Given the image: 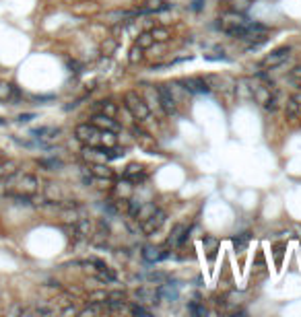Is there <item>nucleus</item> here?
Wrapping results in <instances>:
<instances>
[{"label":"nucleus","instance_id":"nucleus-1","mask_svg":"<svg viewBox=\"0 0 301 317\" xmlns=\"http://www.w3.org/2000/svg\"><path fill=\"white\" fill-rule=\"evenodd\" d=\"M40 192V179L33 173H23V171H15V183L9 196H35ZM7 196V198H9Z\"/></svg>","mask_w":301,"mask_h":317},{"label":"nucleus","instance_id":"nucleus-2","mask_svg":"<svg viewBox=\"0 0 301 317\" xmlns=\"http://www.w3.org/2000/svg\"><path fill=\"white\" fill-rule=\"evenodd\" d=\"M126 109L136 117V120H146L148 117V105L138 97V93H126Z\"/></svg>","mask_w":301,"mask_h":317},{"label":"nucleus","instance_id":"nucleus-3","mask_svg":"<svg viewBox=\"0 0 301 317\" xmlns=\"http://www.w3.org/2000/svg\"><path fill=\"white\" fill-rule=\"evenodd\" d=\"M250 23V19L248 17H244V13H237V11H229V13H225L223 17H221V23H219V27L225 31L229 29H233V27H239V25H248Z\"/></svg>","mask_w":301,"mask_h":317},{"label":"nucleus","instance_id":"nucleus-4","mask_svg":"<svg viewBox=\"0 0 301 317\" xmlns=\"http://www.w3.org/2000/svg\"><path fill=\"white\" fill-rule=\"evenodd\" d=\"M74 134H77L79 140H83L87 144H97V140H99V128H95L93 124H81V126H77Z\"/></svg>","mask_w":301,"mask_h":317},{"label":"nucleus","instance_id":"nucleus-5","mask_svg":"<svg viewBox=\"0 0 301 317\" xmlns=\"http://www.w3.org/2000/svg\"><path fill=\"white\" fill-rule=\"evenodd\" d=\"M289 54H291V48H289V46L279 48V50H275V52H270V54L262 60V66H264V68H277V66H281L283 62L289 58Z\"/></svg>","mask_w":301,"mask_h":317},{"label":"nucleus","instance_id":"nucleus-6","mask_svg":"<svg viewBox=\"0 0 301 317\" xmlns=\"http://www.w3.org/2000/svg\"><path fill=\"white\" fill-rule=\"evenodd\" d=\"M157 95H159V103H161V107H163V111L165 113H175V97L171 95V89L167 87V85H159L157 87Z\"/></svg>","mask_w":301,"mask_h":317},{"label":"nucleus","instance_id":"nucleus-7","mask_svg":"<svg viewBox=\"0 0 301 317\" xmlns=\"http://www.w3.org/2000/svg\"><path fill=\"white\" fill-rule=\"evenodd\" d=\"M29 134L40 140V146L48 148V142H46V140H54V138H58V136H60V128H54V126H42V128H33Z\"/></svg>","mask_w":301,"mask_h":317},{"label":"nucleus","instance_id":"nucleus-8","mask_svg":"<svg viewBox=\"0 0 301 317\" xmlns=\"http://www.w3.org/2000/svg\"><path fill=\"white\" fill-rule=\"evenodd\" d=\"M165 212L163 210H155L153 214H150L146 220H142V233H146V235H150V233H155V231H159L161 229V225L165 223Z\"/></svg>","mask_w":301,"mask_h":317},{"label":"nucleus","instance_id":"nucleus-9","mask_svg":"<svg viewBox=\"0 0 301 317\" xmlns=\"http://www.w3.org/2000/svg\"><path fill=\"white\" fill-rule=\"evenodd\" d=\"M91 124L99 130H109V132H118L120 130V124L111 117V115H105V113H95L91 117Z\"/></svg>","mask_w":301,"mask_h":317},{"label":"nucleus","instance_id":"nucleus-10","mask_svg":"<svg viewBox=\"0 0 301 317\" xmlns=\"http://www.w3.org/2000/svg\"><path fill=\"white\" fill-rule=\"evenodd\" d=\"M186 239H188V229L184 225H175L173 231H171V235L167 237V245L177 247V245H182Z\"/></svg>","mask_w":301,"mask_h":317},{"label":"nucleus","instance_id":"nucleus-11","mask_svg":"<svg viewBox=\"0 0 301 317\" xmlns=\"http://www.w3.org/2000/svg\"><path fill=\"white\" fill-rule=\"evenodd\" d=\"M142 258L146 260V262H150V264H155V262H163V260H167L169 258V253L167 251H163V249H157V247H144L142 249Z\"/></svg>","mask_w":301,"mask_h":317},{"label":"nucleus","instance_id":"nucleus-12","mask_svg":"<svg viewBox=\"0 0 301 317\" xmlns=\"http://www.w3.org/2000/svg\"><path fill=\"white\" fill-rule=\"evenodd\" d=\"M157 295H159V299H165V301H177L179 291H177L175 284H171V282H163L161 287L157 289Z\"/></svg>","mask_w":301,"mask_h":317},{"label":"nucleus","instance_id":"nucleus-13","mask_svg":"<svg viewBox=\"0 0 301 317\" xmlns=\"http://www.w3.org/2000/svg\"><path fill=\"white\" fill-rule=\"evenodd\" d=\"M184 89L188 93H208V85L202 78H186L184 81Z\"/></svg>","mask_w":301,"mask_h":317},{"label":"nucleus","instance_id":"nucleus-14","mask_svg":"<svg viewBox=\"0 0 301 317\" xmlns=\"http://www.w3.org/2000/svg\"><path fill=\"white\" fill-rule=\"evenodd\" d=\"M89 171H91L93 177H99V179H111L114 177V171L105 163H93Z\"/></svg>","mask_w":301,"mask_h":317},{"label":"nucleus","instance_id":"nucleus-15","mask_svg":"<svg viewBox=\"0 0 301 317\" xmlns=\"http://www.w3.org/2000/svg\"><path fill=\"white\" fill-rule=\"evenodd\" d=\"M140 175H142V165H136V163L128 165L126 171H124V177H126L128 181H138Z\"/></svg>","mask_w":301,"mask_h":317},{"label":"nucleus","instance_id":"nucleus-16","mask_svg":"<svg viewBox=\"0 0 301 317\" xmlns=\"http://www.w3.org/2000/svg\"><path fill=\"white\" fill-rule=\"evenodd\" d=\"M15 93H17V89H15L13 85H9V83H3V81H0V101H7V99H11Z\"/></svg>","mask_w":301,"mask_h":317},{"label":"nucleus","instance_id":"nucleus-17","mask_svg":"<svg viewBox=\"0 0 301 317\" xmlns=\"http://www.w3.org/2000/svg\"><path fill=\"white\" fill-rule=\"evenodd\" d=\"M153 44H155V39H153V35H150V31H144V33H140L138 39H136V46L142 48V50H148Z\"/></svg>","mask_w":301,"mask_h":317},{"label":"nucleus","instance_id":"nucleus-18","mask_svg":"<svg viewBox=\"0 0 301 317\" xmlns=\"http://www.w3.org/2000/svg\"><path fill=\"white\" fill-rule=\"evenodd\" d=\"M15 167H17L15 161H11V158H3V161H0V179L7 177V175L13 173V171H17Z\"/></svg>","mask_w":301,"mask_h":317},{"label":"nucleus","instance_id":"nucleus-19","mask_svg":"<svg viewBox=\"0 0 301 317\" xmlns=\"http://www.w3.org/2000/svg\"><path fill=\"white\" fill-rule=\"evenodd\" d=\"M250 233H242V235H237V237H233V247L237 249V251H244L246 247H248V241H250Z\"/></svg>","mask_w":301,"mask_h":317},{"label":"nucleus","instance_id":"nucleus-20","mask_svg":"<svg viewBox=\"0 0 301 317\" xmlns=\"http://www.w3.org/2000/svg\"><path fill=\"white\" fill-rule=\"evenodd\" d=\"M285 113H287V117H291V120H293V117L299 113V97H291V99L287 101Z\"/></svg>","mask_w":301,"mask_h":317},{"label":"nucleus","instance_id":"nucleus-21","mask_svg":"<svg viewBox=\"0 0 301 317\" xmlns=\"http://www.w3.org/2000/svg\"><path fill=\"white\" fill-rule=\"evenodd\" d=\"M250 3L252 0H229V9L237 13H246L250 9Z\"/></svg>","mask_w":301,"mask_h":317},{"label":"nucleus","instance_id":"nucleus-22","mask_svg":"<svg viewBox=\"0 0 301 317\" xmlns=\"http://www.w3.org/2000/svg\"><path fill=\"white\" fill-rule=\"evenodd\" d=\"M97 107L101 109V113H105V115H116V111H118V107H116V103L114 101H99L97 103Z\"/></svg>","mask_w":301,"mask_h":317},{"label":"nucleus","instance_id":"nucleus-23","mask_svg":"<svg viewBox=\"0 0 301 317\" xmlns=\"http://www.w3.org/2000/svg\"><path fill=\"white\" fill-rule=\"evenodd\" d=\"M150 35H153L155 42H167L169 39V31L163 29V27H155L153 31H150Z\"/></svg>","mask_w":301,"mask_h":317},{"label":"nucleus","instance_id":"nucleus-24","mask_svg":"<svg viewBox=\"0 0 301 317\" xmlns=\"http://www.w3.org/2000/svg\"><path fill=\"white\" fill-rule=\"evenodd\" d=\"M37 163L46 169H60L62 167V161H60V158H40Z\"/></svg>","mask_w":301,"mask_h":317},{"label":"nucleus","instance_id":"nucleus-25","mask_svg":"<svg viewBox=\"0 0 301 317\" xmlns=\"http://www.w3.org/2000/svg\"><path fill=\"white\" fill-rule=\"evenodd\" d=\"M254 97L258 99V103H264L270 97V91L266 87H254Z\"/></svg>","mask_w":301,"mask_h":317},{"label":"nucleus","instance_id":"nucleus-26","mask_svg":"<svg viewBox=\"0 0 301 317\" xmlns=\"http://www.w3.org/2000/svg\"><path fill=\"white\" fill-rule=\"evenodd\" d=\"M97 280H101V282H116V274L109 268H103V270H97Z\"/></svg>","mask_w":301,"mask_h":317},{"label":"nucleus","instance_id":"nucleus-27","mask_svg":"<svg viewBox=\"0 0 301 317\" xmlns=\"http://www.w3.org/2000/svg\"><path fill=\"white\" fill-rule=\"evenodd\" d=\"M138 299H146L148 303H157L159 295H157V291H146V289H140V291H138Z\"/></svg>","mask_w":301,"mask_h":317},{"label":"nucleus","instance_id":"nucleus-28","mask_svg":"<svg viewBox=\"0 0 301 317\" xmlns=\"http://www.w3.org/2000/svg\"><path fill=\"white\" fill-rule=\"evenodd\" d=\"M155 210H157V208H155V204H146L144 208H142V206L138 208V212H136V216H138L140 220H146V218H148L150 214H153Z\"/></svg>","mask_w":301,"mask_h":317},{"label":"nucleus","instance_id":"nucleus-29","mask_svg":"<svg viewBox=\"0 0 301 317\" xmlns=\"http://www.w3.org/2000/svg\"><path fill=\"white\" fill-rule=\"evenodd\" d=\"M140 60H142V48L134 46L130 50V54H128V62H130V64H136V62H140Z\"/></svg>","mask_w":301,"mask_h":317},{"label":"nucleus","instance_id":"nucleus-30","mask_svg":"<svg viewBox=\"0 0 301 317\" xmlns=\"http://www.w3.org/2000/svg\"><path fill=\"white\" fill-rule=\"evenodd\" d=\"M167 278H169V276H167L165 272H150V274H148V280H150V282H157V284L167 282Z\"/></svg>","mask_w":301,"mask_h":317},{"label":"nucleus","instance_id":"nucleus-31","mask_svg":"<svg viewBox=\"0 0 301 317\" xmlns=\"http://www.w3.org/2000/svg\"><path fill=\"white\" fill-rule=\"evenodd\" d=\"M188 311H190L192 315H200V317H204V315H206V309H204V307H200L198 303H190V305H188Z\"/></svg>","mask_w":301,"mask_h":317},{"label":"nucleus","instance_id":"nucleus-32","mask_svg":"<svg viewBox=\"0 0 301 317\" xmlns=\"http://www.w3.org/2000/svg\"><path fill=\"white\" fill-rule=\"evenodd\" d=\"M130 311H132V315H140V317H148V315H150V313H148L144 307H140V305H132Z\"/></svg>","mask_w":301,"mask_h":317},{"label":"nucleus","instance_id":"nucleus-33","mask_svg":"<svg viewBox=\"0 0 301 317\" xmlns=\"http://www.w3.org/2000/svg\"><path fill=\"white\" fill-rule=\"evenodd\" d=\"M264 109L266 111H277V97H268L264 101Z\"/></svg>","mask_w":301,"mask_h":317},{"label":"nucleus","instance_id":"nucleus-34","mask_svg":"<svg viewBox=\"0 0 301 317\" xmlns=\"http://www.w3.org/2000/svg\"><path fill=\"white\" fill-rule=\"evenodd\" d=\"M202 243H204V247H210V249H215L219 241H217L215 237H210V235H204V239H202Z\"/></svg>","mask_w":301,"mask_h":317},{"label":"nucleus","instance_id":"nucleus-35","mask_svg":"<svg viewBox=\"0 0 301 317\" xmlns=\"http://www.w3.org/2000/svg\"><path fill=\"white\" fill-rule=\"evenodd\" d=\"M283 251H285V247H283V245H279V247L275 249V258H277V266H281V264H283Z\"/></svg>","mask_w":301,"mask_h":317},{"label":"nucleus","instance_id":"nucleus-36","mask_svg":"<svg viewBox=\"0 0 301 317\" xmlns=\"http://www.w3.org/2000/svg\"><path fill=\"white\" fill-rule=\"evenodd\" d=\"M289 76H291L293 81H301V66H295V68L289 72Z\"/></svg>","mask_w":301,"mask_h":317},{"label":"nucleus","instance_id":"nucleus-37","mask_svg":"<svg viewBox=\"0 0 301 317\" xmlns=\"http://www.w3.org/2000/svg\"><path fill=\"white\" fill-rule=\"evenodd\" d=\"M101 50H103V54H111V52L116 50V44H114V42H107V44H103Z\"/></svg>","mask_w":301,"mask_h":317},{"label":"nucleus","instance_id":"nucleus-38","mask_svg":"<svg viewBox=\"0 0 301 317\" xmlns=\"http://www.w3.org/2000/svg\"><path fill=\"white\" fill-rule=\"evenodd\" d=\"M202 7H204V0H192V11H202Z\"/></svg>","mask_w":301,"mask_h":317},{"label":"nucleus","instance_id":"nucleus-39","mask_svg":"<svg viewBox=\"0 0 301 317\" xmlns=\"http://www.w3.org/2000/svg\"><path fill=\"white\" fill-rule=\"evenodd\" d=\"M68 68L72 72H81V64H79V62H74V60H68Z\"/></svg>","mask_w":301,"mask_h":317},{"label":"nucleus","instance_id":"nucleus-40","mask_svg":"<svg viewBox=\"0 0 301 317\" xmlns=\"http://www.w3.org/2000/svg\"><path fill=\"white\" fill-rule=\"evenodd\" d=\"M33 117H35V113H21L17 120H19V122H31Z\"/></svg>","mask_w":301,"mask_h":317},{"label":"nucleus","instance_id":"nucleus-41","mask_svg":"<svg viewBox=\"0 0 301 317\" xmlns=\"http://www.w3.org/2000/svg\"><path fill=\"white\" fill-rule=\"evenodd\" d=\"M0 126H7V120L5 117H0Z\"/></svg>","mask_w":301,"mask_h":317}]
</instances>
